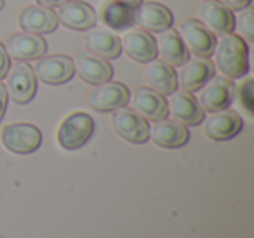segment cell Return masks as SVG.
Listing matches in <instances>:
<instances>
[{"instance_id": "obj_21", "label": "cell", "mask_w": 254, "mask_h": 238, "mask_svg": "<svg viewBox=\"0 0 254 238\" xmlns=\"http://www.w3.org/2000/svg\"><path fill=\"white\" fill-rule=\"evenodd\" d=\"M157 54L160 61H164L169 66H181L188 60V51L183 46L180 35L173 28H167L164 32H159V37L155 40Z\"/></svg>"}, {"instance_id": "obj_20", "label": "cell", "mask_w": 254, "mask_h": 238, "mask_svg": "<svg viewBox=\"0 0 254 238\" xmlns=\"http://www.w3.org/2000/svg\"><path fill=\"white\" fill-rule=\"evenodd\" d=\"M58 21L71 30H87L96 23L94 9L80 0H68L58 7Z\"/></svg>"}, {"instance_id": "obj_16", "label": "cell", "mask_w": 254, "mask_h": 238, "mask_svg": "<svg viewBox=\"0 0 254 238\" xmlns=\"http://www.w3.org/2000/svg\"><path fill=\"white\" fill-rule=\"evenodd\" d=\"M5 51L16 61H32L40 60L46 54L47 44L37 33H16V35L9 37Z\"/></svg>"}, {"instance_id": "obj_5", "label": "cell", "mask_w": 254, "mask_h": 238, "mask_svg": "<svg viewBox=\"0 0 254 238\" xmlns=\"http://www.w3.org/2000/svg\"><path fill=\"white\" fill-rule=\"evenodd\" d=\"M180 39L188 53L197 58L212 56L216 47V37L207 26L202 25L198 19H187L180 25Z\"/></svg>"}, {"instance_id": "obj_4", "label": "cell", "mask_w": 254, "mask_h": 238, "mask_svg": "<svg viewBox=\"0 0 254 238\" xmlns=\"http://www.w3.org/2000/svg\"><path fill=\"white\" fill-rule=\"evenodd\" d=\"M0 139L4 143V146L12 153L19 155H28L39 150L42 144V132L32 123H11L5 125Z\"/></svg>"}, {"instance_id": "obj_29", "label": "cell", "mask_w": 254, "mask_h": 238, "mask_svg": "<svg viewBox=\"0 0 254 238\" xmlns=\"http://www.w3.org/2000/svg\"><path fill=\"white\" fill-rule=\"evenodd\" d=\"M225 7H228L230 11H242L244 7L251 4V0H219Z\"/></svg>"}, {"instance_id": "obj_30", "label": "cell", "mask_w": 254, "mask_h": 238, "mask_svg": "<svg viewBox=\"0 0 254 238\" xmlns=\"http://www.w3.org/2000/svg\"><path fill=\"white\" fill-rule=\"evenodd\" d=\"M5 108H7V91L2 84H0V122L5 115Z\"/></svg>"}, {"instance_id": "obj_7", "label": "cell", "mask_w": 254, "mask_h": 238, "mask_svg": "<svg viewBox=\"0 0 254 238\" xmlns=\"http://www.w3.org/2000/svg\"><path fill=\"white\" fill-rule=\"evenodd\" d=\"M112 127L120 137L129 143L143 144L148 141V123L134 110L119 108L112 115Z\"/></svg>"}, {"instance_id": "obj_22", "label": "cell", "mask_w": 254, "mask_h": 238, "mask_svg": "<svg viewBox=\"0 0 254 238\" xmlns=\"http://www.w3.org/2000/svg\"><path fill=\"white\" fill-rule=\"evenodd\" d=\"M19 26L28 33H51L56 30L58 18L56 12H53L49 7L44 5H32L26 7L19 14Z\"/></svg>"}, {"instance_id": "obj_27", "label": "cell", "mask_w": 254, "mask_h": 238, "mask_svg": "<svg viewBox=\"0 0 254 238\" xmlns=\"http://www.w3.org/2000/svg\"><path fill=\"white\" fill-rule=\"evenodd\" d=\"M239 103L247 115H253L254 101H253V80H246L239 87Z\"/></svg>"}, {"instance_id": "obj_18", "label": "cell", "mask_w": 254, "mask_h": 238, "mask_svg": "<svg viewBox=\"0 0 254 238\" xmlns=\"http://www.w3.org/2000/svg\"><path fill=\"white\" fill-rule=\"evenodd\" d=\"M131 99V105L134 108L136 113L143 117V119L150 120H162L167 117V101L164 99L162 94L152 91V89L139 87L129 96Z\"/></svg>"}, {"instance_id": "obj_1", "label": "cell", "mask_w": 254, "mask_h": 238, "mask_svg": "<svg viewBox=\"0 0 254 238\" xmlns=\"http://www.w3.org/2000/svg\"><path fill=\"white\" fill-rule=\"evenodd\" d=\"M214 63L228 78H240L249 71V51L240 37L225 33L216 42Z\"/></svg>"}, {"instance_id": "obj_15", "label": "cell", "mask_w": 254, "mask_h": 238, "mask_svg": "<svg viewBox=\"0 0 254 238\" xmlns=\"http://www.w3.org/2000/svg\"><path fill=\"white\" fill-rule=\"evenodd\" d=\"M120 47L131 60L148 63L157 58L155 39L145 30H129L120 37Z\"/></svg>"}, {"instance_id": "obj_17", "label": "cell", "mask_w": 254, "mask_h": 238, "mask_svg": "<svg viewBox=\"0 0 254 238\" xmlns=\"http://www.w3.org/2000/svg\"><path fill=\"white\" fill-rule=\"evenodd\" d=\"M75 71L80 75V78L87 84H103V82L112 80L113 68L106 63L103 58L96 56L92 53H78L75 56Z\"/></svg>"}, {"instance_id": "obj_24", "label": "cell", "mask_w": 254, "mask_h": 238, "mask_svg": "<svg viewBox=\"0 0 254 238\" xmlns=\"http://www.w3.org/2000/svg\"><path fill=\"white\" fill-rule=\"evenodd\" d=\"M84 46L91 51L92 54L103 58V60H117L120 56V39L108 32L101 30H92L82 37Z\"/></svg>"}, {"instance_id": "obj_8", "label": "cell", "mask_w": 254, "mask_h": 238, "mask_svg": "<svg viewBox=\"0 0 254 238\" xmlns=\"http://www.w3.org/2000/svg\"><path fill=\"white\" fill-rule=\"evenodd\" d=\"M89 106L96 112H115L129 103V91L120 82H103L89 92Z\"/></svg>"}, {"instance_id": "obj_9", "label": "cell", "mask_w": 254, "mask_h": 238, "mask_svg": "<svg viewBox=\"0 0 254 238\" xmlns=\"http://www.w3.org/2000/svg\"><path fill=\"white\" fill-rule=\"evenodd\" d=\"M205 119V117H204ZM204 122V132L207 137L214 141H226L235 137L237 134L242 130L244 122L240 115L233 110H218V112H211Z\"/></svg>"}, {"instance_id": "obj_33", "label": "cell", "mask_w": 254, "mask_h": 238, "mask_svg": "<svg viewBox=\"0 0 254 238\" xmlns=\"http://www.w3.org/2000/svg\"><path fill=\"white\" fill-rule=\"evenodd\" d=\"M4 7V0H0V9Z\"/></svg>"}, {"instance_id": "obj_19", "label": "cell", "mask_w": 254, "mask_h": 238, "mask_svg": "<svg viewBox=\"0 0 254 238\" xmlns=\"http://www.w3.org/2000/svg\"><path fill=\"white\" fill-rule=\"evenodd\" d=\"M167 112H171V115L185 125H198L204 120V110L200 108L197 99L187 91H174L171 94Z\"/></svg>"}, {"instance_id": "obj_28", "label": "cell", "mask_w": 254, "mask_h": 238, "mask_svg": "<svg viewBox=\"0 0 254 238\" xmlns=\"http://www.w3.org/2000/svg\"><path fill=\"white\" fill-rule=\"evenodd\" d=\"M9 66H11V63H9V54H7V51H5V47L0 44V80L5 77Z\"/></svg>"}, {"instance_id": "obj_13", "label": "cell", "mask_w": 254, "mask_h": 238, "mask_svg": "<svg viewBox=\"0 0 254 238\" xmlns=\"http://www.w3.org/2000/svg\"><path fill=\"white\" fill-rule=\"evenodd\" d=\"M198 18L204 26L219 35L232 33L235 28V16L218 0H204L198 5Z\"/></svg>"}, {"instance_id": "obj_23", "label": "cell", "mask_w": 254, "mask_h": 238, "mask_svg": "<svg viewBox=\"0 0 254 238\" xmlns=\"http://www.w3.org/2000/svg\"><path fill=\"white\" fill-rule=\"evenodd\" d=\"M145 78L152 87V91L159 92L162 96H171L178 87L176 71L164 61H148L145 66Z\"/></svg>"}, {"instance_id": "obj_12", "label": "cell", "mask_w": 254, "mask_h": 238, "mask_svg": "<svg viewBox=\"0 0 254 238\" xmlns=\"http://www.w3.org/2000/svg\"><path fill=\"white\" fill-rule=\"evenodd\" d=\"M73 60L63 54L58 56H46L37 61L35 64V75L44 82V84L60 85L68 82L73 77Z\"/></svg>"}, {"instance_id": "obj_26", "label": "cell", "mask_w": 254, "mask_h": 238, "mask_svg": "<svg viewBox=\"0 0 254 238\" xmlns=\"http://www.w3.org/2000/svg\"><path fill=\"white\" fill-rule=\"evenodd\" d=\"M239 28L240 33L244 35V39H247L249 42L254 40V19H253V9L244 7L242 12L239 16Z\"/></svg>"}, {"instance_id": "obj_3", "label": "cell", "mask_w": 254, "mask_h": 238, "mask_svg": "<svg viewBox=\"0 0 254 238\" xmlns=\"http://www.w3.org/2000/svg\"><path fill=\"white\" fill-rule=\"evenodd\" d=\"M5 91L18 105H26L32 101L37 92V78L33 68L23 61H16L14 64H11L5 73Z\"/></svg>"}, {"instance_id": "obj_14", "label": "cell", "mask_w": 254, "mask_h": 238, "mask_svg": "<svg viewBox=\"0 0 254 238\" xmlns=\"http://www.w3.org/2000/svg\"><path fill=\"white\" fill-rule=\"evenodd\" d=\"M173 19V12L166 5L155 2H141L134 9V23L145 32H164L171 28Z\"/></svg>"}, {"instance_id": "obj_2", "label": "cell", "mask_w": 254, "mask_h": 238, "mask_svg": "<svg viewBox=\"0 0 254 238\" xmlns=\"http://www.w3.org/2000/svg\"><path fill=\"white\" fill-rule=\"evenodd\" d=\"M94 132V120L84 112H75L63 120L58 130V143L61 148L73 151L82 148Z\"/></svg>"}, {"instance_id": "obj_25", "label": "cell", "mask_w": 254, "mask_h": 238, "mask_svg": "<svg viewBox=\"0 0 254 238\" xmlns=\"http://www.w3.org/2000/svg\"><path fill=\"white\" fill-rule=\"evenodd\" d=\"M99 18H101V21L105 23L108 28L126 30L134 25V9L112 0V2H108V4L103 7V12Z\"/></svg>"}, {"instance_id": "obj_32", "label": "cell", "mask_w": 254, "mask_h": 238, "mask_svg": "<svg viewBox=\"0 0 254 238\" xmlns=\"http://www.w3.org/2000/svg\"><path fill=\"white\" fill-rule=\"evenodd\" d=\"M115 2H120V4L127 5V7H131V9H136L139 4H141L143 0H115Z\"/></svg>"}, {"instance_id": "obj_31", "label": "cell", "mask_w": 254, "mask_h": 238, "mask_svg": "<svg viewBox=\"0 0 254 238\" xmlns=\"http://www.w3.org/2000/svg\"><path fill=\"white\" fill-rule=\"evenodd\" d=\"M37 2L44 7H60L61 4H64L68 0H37Z\"/></svg>"}, {"instance_id": "obj_11", "label": "cell", "mask_w": 254, "mask_h": 238, "mask_svg": "<svg viewBox=\"0 0 254 238\" xmlns=\"http://www.w3.org/2000/svg\"><path fill=\"white\" fill-rule=\"evenodd\" d=\"M211 77H214V66L211 61L207 58H193L181 64L176 80L183 91L193 92L198 91Z\"/></svg>"}, {"instance_id": "obj_6", "label": "cell", "mask_w": 254, "mask_h": 238, "mask_svg": "<svg viewBox=\"0 0 254 238\" xmlns=\"http://www.w3.org/2000/svg\"><path fill=\"white\" fill-rule=\"evenodd\" d=\"M235 92V85L226 77H211L198 89V105L207 112H218L230 106Z\"/></svg>"}, {"instance_id": "obj_10", "label": "cell", "mask_w": 254, "mask_h": 238, "mask_svg": "<svg viewBox=\"0 0 254 238\" xmlns=\"http://www.w3.org/2000/svg\"><path fill=\"white\" fill-rule=\"evenodd\" d=\"M148 139H152L157 146L162 148H181L188 143L190 132L187 125L178 120H155L152 127H148Z\"/></svg>"}]
</instances>
